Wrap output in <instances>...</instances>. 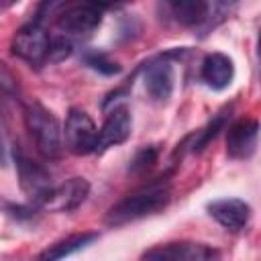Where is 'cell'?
Here are the masks:
<instances>
[{
  "mask_svg": "<svg viewBox=\"0 0 261 261\" xmlns=\"http://www.w3.org/2000/svg\"><path fill=\"white\" fill-rule=\"evenodd\" d=\"M169 200H171L169 186L165 181H153V184L143 186L141 190L128 194L120 202H116L108 210L104 222L108 226H122V224L141 220L145 216L161 212L169 204Z\"/></svg>",
  "mask_w": 261,
  "mask_h": 261,
  "instance_id": "cell-1",
  "label": "cell"
},
{
  "mask_svg": "<svg viewBox=\"0 0 261 261\" xmlns=\"http://www.w3.org/2000/svg\"><path fill=\"white\" fill-rule=\"evenodd\" d=\"M24 126L35 141L37 151L45 159H59L63 151V137L59 120L51 110H47L41 102L24 104Z\"/></svg>",
  "mask_w": 261,
  "mask_h": 261,
  "instance_id": "cell-2",
  "label": "cell"
},
{
  "mask_svg": "<svg viewBox=\"0 0 261 261\" xmlns=\"http://www.w3.org/2000/svg\"><path fill=\"white\" fill-rule=\"evenodd\" d=\"M61 137H63V145L73 155H88L94 153L98 147V128L92 116L82 108L69 110Z\"/></svg>",
  "mask_w": 261,
  "mask_h": 261,
  "instance_id": "cell-3",
  "label": "cell"
},
{
  "mask_svg": "<svg viewBox=\"0 0 261 261\" xmlns=\"http://www.w3.org/2000/svg\"><path fill=\"white\" fill-rule=\"evenodd\" d=\"M49 47L51 39L37 20L22 24L12 37V53L35 67L49 59Z\"/></svg>",
  "mask_w": 261,
  "mask_h": 261,
  "instance_id": "cell-4",
  "label": "cell"
},
{
  "mask_svg": "<svg viewBox=\"0 0 261 261\" xmlns=\"http://www.w3.org/2000/svg\"><path fill=\"white\" fill-rule=\"evenodd\" d=\"M14 163H16V173H18V181H20L22 192L37 206L47 196V192L53 188L49 169L43 163L29 157L20 147H14Z\"/></svg>",
  "mask_w": 261,
  "mask_h": 261,
  "instance_id": "cell-5",
  "label": "cell"
},
{
  "mask_svg": "<svg viewBox=\"0 0 261 261\" xmlns=\"http://www.w3.org/2000/svg\"><path fill=\"white\" fill-rule=\"evenodd\" d=\"M90 194V184L84 177H71L59 186H53L47 196L37 204L41 210L49 212H71L77 206L84 204V200Z\"/></svg>",
  "mask_w": 261,
  "mask_h": 261,
  "instance_id": "cell-6",
  "label": "cell"
},
{
  "mask_svg": "<svg viewBox=\"0 0 261 261\" xmlns=\"http://www.w3.org/2000/svg\"><path fill=\"white\" fill-rule=\"evenodd\" d=\"M102 22V8L96 4H75L65 8L61 14H57V29L63 35H73V37H82V35H90L92 31H96Z\"/></svg>",
  "mask_w": 261,
  "mask_h": 261,
  "instance_id": "cell-7",
  "label": "cell"
},
{
  "mask_svg": "<svg viewBox=\"0 0 261 261\" xmlns=\"http://www.w3.org/2000/svg\"><path fill=\"white\" fill-rule=\"evenodd\" d=\"M143 82H145V90L147 94L163 104L171 98L173 92V65H171V55H161L151 59L149 63H145V71H143Z\"/></svg>",
  "mask_w": 261,
  "mask_h": 261,
  "instance_id": "cell-8",
  "label": "cell"
},
{
  "mask_svg": "<svg viewBox=\"0 0 261 261\" xmlns=\"http://www.w3.org/2000/svg\"><path fill=\"white\" fill-rule=\"evenodd\" d=\"M216 251L202 243H165L149 249L143 255V261H212Z\"/></svg>",
  "mask_w": 261,
  "mask_h": 261,
  "instance_id": "cell-9",
  "label": "cell"
},
{
  "mask_svg": "<svg viewBox=\"0 0 261 261\" xmlns=\"http://www.w3.org/2000/svg\"><path fill=\"white\" fill-rule=\"evenodd\" d=\"M259 137V122L255 118H241L230 124L226 135V155L230 159H249L255 153Z\"/></svg>",
  "mask_w": 261,
  "mask_h": 261,
  "instance_id": "cell-10",
  "label": "cell"
},
{
  "mask_svg": "<svg viewBox=\"0 0 261 261\" xmlns=\"http://www.w3.org/2000/svg\"><path fill=\"white\" fill-rule=\"evenodd\" d=\"M130 130H133V118H130V112L126 106H114L102 128L98 130V147L96 151L102 153L110 147H116L120 143H124L128 137H130Z\"/></svg>",
  "mask_w": 261,
  "mask_h": 261,
  "instance_id": "cell-11",
  "label": "cell"
},
{
  "mask_svg": "<svg viewBox=\"0 0 261 261\" xmlns=\"http://www.w3.org/2000/svg\"><path fill=\"white\" fill-rule=\"evenodd\" d=\"M208 214L224 228L228 230H241L247 226L249 218H251V206L245 200L239 198H222V200H214L206 206Z\"/></svg>",
  "mask_w": 261,
  "mask_h": 261,
  "instance_id": "cell-12",
  "label": "cell"
},
{
  "mask_svg": "<svg viewBox=\"0 0 261 261\" xmlns=\"http://www.w3.org/2000/svg\"><path fill=\"white\" fill-rule=\"evenodd\" d=\"M200 77H202V82L208 88H212V90H224V88L230 86V82L234 77V63L224 53H210L202 61Z\"/></svg>",
  "mask_w": 261,
  "mask_h": 261,
  "instance_id": "cell-13",
  "label": "cell"
},
{
  "mask_svg": "<svg viewBox=\"0 0 261 261\" xmlns=\"http://www.w3.org/2000/svg\"><path fill=\"white\" fill-rule=\"evenodd\" d=\"M210 4L202 0H179V2H165L163 12L169 14L175 22L184 27H206Z\"/></svg>",
  "mask_w": 261,
  "mask_h": 261,
  "instance_id": "cell-14",
  "label": "cell"
},
{
  "mask_svg": "<svg viewBox=\"0 0 261 261\" xmlns=\"http://www.w3.org/2000/svg\"><path fill=\"white\" fill-rule=\"evenodd\" d=\"M98 239V232H77V234H69L53 245H49L47 249H43L35 261H61L82 249H86L88 245H92Z\"/></svg>",
  "mask_w": 261,
  "mask_h": 261,
  "instance_id": "cell-15",
  "label": "cell"
},
{
  "mask_svg": "<svg viewBox=\"0 0 261 261\" xmlns=\"http://www.w3.org/2000/svg\"><path fill=\"white\" fill-rule=\"evenodd\" d=\"M226 120H228V114H226V112H220L218 116H214V118L194 137V141L190 143V149H192L194 153H200L202 149H206V145H208L212 139H216V135L226 126Z\"/></svg>",
  "mask_w": 261,
  "mask_h": 261,
  "instance_id": "cell-16",
  "label": "cell"
},
{
  "mask_svg": "<svg viewBox=\"0 0 261 261\" xmlns=\"http://www.w3.org/2000/svg\"><path fill=\"white\" fill-rule=\"evenodd\" d=\"M157 155H159V149L155 145H149V147H143L130 161L128 165V171L130 173H145L149 171L155 163H157Z\"/></svg>",
  "mask_w": 261,
  "mask_h": 261,
  "instance_id": "cell-17",
  "label": "cell"
},
{
  "mask_svg": "<svg viewBox=\"0 0 261 261\" xmlns=\"http://www.w3.org/2000/svg\"><path fill=\"white\" fill-rule=\"evenodd\" d=\"M20 96V84L16 73L0 59V98H18Z\"/></svg>",
  "mask_w": 261,
  "mask_h": 261,
  "instance_id": "cell-18",
  "label": "cell"
},
{
  "mask_svg": "<svg viewBox=\"0 0 261 261\" xmlns=\"http://www.w3.org/2000/svg\"><path fill=\"white\" fill-rule=\"evenodd\" d=\"M84 61L86 65H90L92 69H96L98 73H104V75H114L120 71V65L114 63L112 59H108L104 53H98V51H90L84 55Z\"/></svg>",
  "mask_w": 261,
  "mask_h": 261,
  "instance_id": "cell-19",
  "label": "cell"
},
{
  "mask_svg": "<svg viewBox=\"0 0 261 261\" xmlns=\"http://www.w3.org/2000/svg\"><path fill=\"white\" fill-rule=\"evenodd\" d=\"M69 53H71V43H69V41H65V39L51 41L49 59H47V61H61V59H65Z\"/></svg>",
  "mask_w": 261,
  "mask_h": 261,
  "instance_id": "cell-20",
  "label": "cell"
},
{
  "mask_svg": "<svg viewBox=\"0 0 261 261\" xmlns=\"http://www.w3.org/2000/svg\"><path fill=\"white\" fill-rule=\"evenodd\" d=\"M6 163V149H4V143H2V137H0V167Z\"/></svg>",
  "mask_w": 261,
  "mask_h": 261,
  "instance_id": "cell-21",
  "label": "cell"
}]
</instances>
